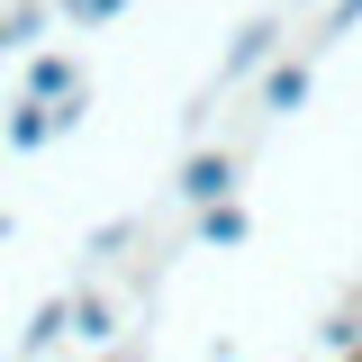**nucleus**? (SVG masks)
Wrapping results in <instances>:
<instances>
[{
  "instance_id": "1",
  "label": "nucleus",
  "mask_w": 362,
  "mask_h": 362,
  "mask_svg": "<svg viewBox=\"0 0 362 362\" xmlns=\"http://www.w3.org/2000/svg\"><path fill=\"white\" fill-rule=\"evenodd\" d=\"M235 181H245V145H190L181 173H173V199L190 209V218H209V209L235 199Z\"/></svg>"
},
{
  "instance_id": "2",
  "label": "nucleus",
  "mask_w": 362,
  "mask_h": 362,
  "mask_svg": "<svg viewBox=\"0 0 362 362\" xmlns=\"http://www.w3.org/2000/svg\"><path fill=\"white\" fill-rule=\"evenodd\" d=\"M281 45H290V18L281 9H254L235 37H226V54H218V90H245V82H263L272 64H281Z\"/></svg>"
},
{
  "instance_id": "3",
  "label": "nucleus",
  "mask_w": 362,
  "mask_h": 362,
  "mask_svg": "<svg viewBox=\"0 0 362 362\" xmlns=\"http://www.w3.org/2000/svg\"><path fill=\"white\" fill-rule=\"evenodd\" d=\"M317 90V54H281L263 82H254V118H299Z\"/></svg>"
},
{
  "instance_id": "4",
  "label": "nucleus",
  "mask_w": 362,
  "mask_h": 362,
  "mask_svg": "<svg viewBox=\"0 0 362 362\" xmlns=\"http://www.w3.org/2000/svg\"><path fill=\"white\" fill-rule=\"evenodd\" d=\"M73 344H90V354H118V290H73Z\"/></svg>"
},
{
  "instance_id": "5",
  "label": "nucleus",
  "mask_w": 362,
  "mask_h": 362,
  "mask_svg": "<svg viewBox=\"0 0 362 362\" xmlns=\"http://www.w3.org/2000/svg\"><path fill=\"white\" fill-rule=\"evenodd\" d=\"M82 82H90L82 64H73L64 45H45V54H28V82H18V100H45V109H54V100H73Z\"/></svg>"
},
{
  "instance_id": "6",
  "label": "nucleus",
  "mask_w": 362,
  "mask_h": 362,
  "mask_svg": "<svg viewBox=\"0 0 362 362\" xmlns=\"http://www.w3.org/2000/svg\"><path fill=\"white\" fill-rule=\"evenodd\" d=\"M127 245H145V218H109V226H90L82 254H73V263H82V290L100 281V272H118V254H127Z\"/></svg>"
},
{
  "instance_id": "7",
  "label": "nucleus",
  "mask_w": 362,
  "mask_h": 362,
  "mask_svg": "<svg viewBox=\"0 0 362 362\" xmlns=\"http://www.w3.org/2000/svg\"><path fill=\"white\" fill-rule=\"evenodd\" d=\"M73 335V290H54V299H37V317L18 326V362H37V354H54Z\"/></svg>"
},
{
  "instance_id": "8",
  "label": "nucleus",
  "mask_w": 362,
  "mask_h": 362,
  "mask_svg": "<svg viewBox=\"0 0 362 362\" xmlns=\"http://www.w3.org/2000/svg\"><path fill=\"white\" fill-rule=\"evenodd\" d=\"M45 18H54V0H9L0 9V54H28L45 37Z\"/></svg>"
},
{
  "instance_id": "9",
  "label": "nucleus",
  "mask_w": 362,
  "mask_h": 362,
  "mask_svg": "<svg viewBox=\"0 0 362 362\" xmlns=\"http://www.w3.org/2000/svg\"><path fill=\"white\" fill-rule=\"evenodd\" d=\"M54 145V109L45 100H9V154H45Z\"/></svg>"
},
{
  "instance_id": "10",
  "label": "nucleus",
  "mask_w": 362,
  "mask_h": 362,
  "mask_svg": "<svg viewBox=\"0 0 362 362\" xmlns=\"http://www.w3.org/2000/svg\"><path fill=\"white\" fill-rule=\"evenodd\" d=\"M190 235H199L209 254H235V245L254 235V218H245V199H226V209H209V218H190Z\"/></svg>"
},
{
  "instance_id": "11",
  "label": "nucleus",
  "mask_w": 362,
  "mask_h": 362,
  "mask_svg": "<svg viewBox=\"0 0 362 362\" xmlns=\"http://www.w3.org/2000/svg\"><path fill=\"white\" fill-rule=\"evenodd\" d=\"M354 18H362V0H326V18H308V37H299V54H326V45L344 37Z\"/></svg>"
},
{
  "instance_id": "12",
  "label": "nucleus",
  "mask_w": 362,
  "mask_h": 362,
  "mask_svg": "<svg viewBox=\"0 0 362 362\" xmlns=\"http://www.w3.org/2000/svg\"><path fill=\"white\" fill-rule=\"evenodd\" d=\"M326 354H344V362L362 354V290H354V299H344L335 317H326Z\"/></svg>"
},
{
  "instance_id": "13",
  "label": "nucleus",
  "mask_w": 362,
  "mask_h": 362,
  "mask_svg": "<svg viewBox=\"0 0 362 362\" xmlns=\"http://www.w3.org/2000/svg\"><path fill=\"white\" fill-rule=\"evenodd\" d=\"M82 118H90V82L73 90V100H54V145H64V136H82Z\"/></svg>"
},
{
  "instance_id": "14",
  "label": "nucleus",
  "mask_w": 362,
  "mask_h": 362,
  "mask_svg": "<svg viewBox=\"0 0 362 362\" xmlns=\"http://www.w3.org/2000/svg\"><path fill=\"white\" fill-rule=\"evenodd\" d=\"M118 9H127V0H73V9H64V18H73V28H109V18H118Z\"/></svg>"
},
{
  "instance_id": "15",
  "label": "nucleus",
  "mask_w": 362,
  "mask_h": 362,
  "mask_svg": "<svg viewBox=\"0 0 362 362\" xmlns=\"http://www.w3.org/2000/svg\"><path fill=\"white\" fill-rule=\"evenodd\" d=\"M90 362H145V344H118V354H90Z\"/></svg>"
},
{
  "instance_id": "16",
  "label": "nucleus",
  "mask_w": 362,
  "mask_h": 362,
  "mask_svg": "<svg viewBox=\"0 0 362 362\" xmlns=\"http://www.w3.org/2000/svg\"><path fill=\"white\" fill-rule=\"evenodd\" d=\"M272 9H281V18H290V9H317V18H326V0H272Z\"/></svg>"
},
{
  "instance_id": "17",
  "label": "nucleus",
  "mask_w": 362,
  "mask_h": 362,
  "mask_svg": "<svg viewBox=\"0 0 362 362\" xmlns=\"http://www.w3.org/2000/svg\"><path fill=\"white\" fill-rule=\"evenodd\" d=\"M0 235H9V209H0Z\"/></svg>"
},
{
  "instance_id": "18",
  "label": "nucleus",
  "mask_w": 362,
  "mask_h": 362,
  "mask_svg": "<svg viewBox=\"0 0 362 362\" xmlns=\"http://www.w3.org/2000/svg\"><path fill=\"white\" fill-rule=\"evenodd\" d=\"M0 9H9V0H0Z\"/></svg>"
}]
</instances>
